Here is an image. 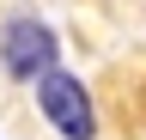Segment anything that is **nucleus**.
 Instances as JSON below:
<instances>
[{
    "mask_svg": "<svg viewBox=\"0 0 146 140\" xmlns=\"http://www.w3.org/2000/svg\"><path fill=\"white\" fill-rule=\"evenodd\" d=\"M36 79H43V85H36V104H43V116H49L67 140H91V134H98L91 98H85V85L73 79V73H36Z\"/></svg>",
    "mask_w": 146,
    "mask_h": 140,
    "instance_id": "1",
    "label": "nucleus"
},
{
    "mask_svg": "<svg viewBox=\"0 0 146 140\" xmlns=\"http://www.w3.org/2000/svg\"><path fill=\"white\" fill-rule=\"evenodd\" d=\"M0 55H6V73L31 79V73H49L61 49H55V31H49V25H36V19H12L6 37H0Z\"/></svg>",
    "mask_w": 146,
    "mask_h": 140,
    "instance_id": "2",
    "label": "nucleus"
}]
</instances>
